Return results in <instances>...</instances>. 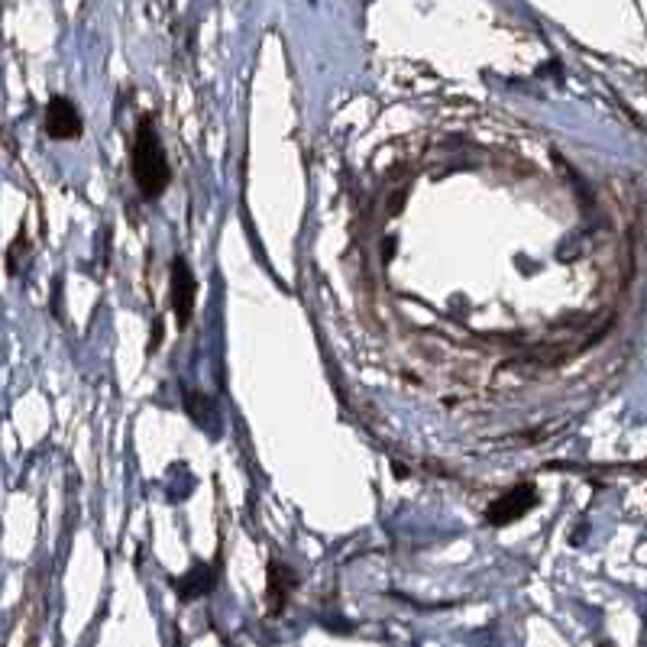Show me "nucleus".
Listing matches in <instances>:
<instances>
[{"instance_id": "nucleus-1", "label": "nucleus", "mask_w": 647, "mask_h": 647, "mask_svg": "<svg viewBox=\"0 0 647 647\" xmlns=\"http://www.w3.org/2000/svg\"><path fill=\"white\" fill-rule=\"evenodd\" d=\"M130 172H133L136 191H140L146 201H159L172 182V165L165 159V149H162L153 117H140V127L133 133Z\"/></svg>"}, {"instance_id": "nucleus-2", "label": "nucleus", "mask_w": 647, "mask_h": 647, "mask_svg": "<svg viewBox=\"0 0 647 647\" xmlns=\"http://www.w3.org/2000/svg\"><path fill=\"white\" fill-rule=\"evenodd\" d=\"M541 502L538 495V486L534 483H518L508 492H502L499 499H495L489 508H486V521L492 528H502V525H512V521H521L534 505Z\"/></svg>"}, {"instance_id": "nucleus-3", "label": "nucleus", "mask_w": 647, "mask_h": 647, "mask_svg": "<svg viewBox=\"0 0 647 647\" xmlns=\"http://www.w3.org/2000/svg\"><path fill=\"white\" fill-rule=\"evenodd\" d=\"M169 282H172V311H175V321L178 327H185L195 314V298H198V282H195V272L185 263V256H175L172 259V272H169Z\"/></svg>"}, {"instance_id": "nucleus-4", "label": "nucleus", "mask_w": 647, "mask_h": 647, "mask_svg": "<svg viewBox=\"0 0 647 647\" xmlns=\"http://www.w3.org/2000/svg\"><path fill=\"white\" fill-rule=\"evenodd\" d=\"M46 133H49V140H55V143L78 140V136L85 133V120H81L75 101L55 94V98L49 101V107H46Z\"/></svg>"}, {"instance_id": "nucleus-5", "label": "nucleus", "mask_w": 647, "mask_h": 647, "mask_svg": "<svg viewBox=\"0 0 647 647\" xmlns=\"http://www.w3.org/2000/svg\"><path fill=\"white\" fill-rule=\"evenodd\" d=\"M298 589V573L288 567L282 560H272L269 563V573H266V615H282L288 599L295 596Z\"/></svg>"}, {"instance_id": "nucleus-6", "label": "nucleus", "mask_w": 647, "mask_h": 647, "mask_svg": "<svg viewBox=\"0 0 647 647\" xmlns=\"http://www.w3.org/2000/svg\"><path fill=\"white\" fill-rule=\"evenodd\" d=\"M214 589V570L211 567H198L195 573H188L182 583H178V593H182V602H195L201 596H208Z\"/></svg>"}, {"instance_id": "nucleus-7", "label": "nucleus", "mask_w": 647, "mask_h": 647, "mask_svg": "<svg viewBox=\"0 0 647 647\" xmlns=\"http://www.w3.org/2000/svg\"><path fill=\"white\" fill-rule=\"evenodd\" d=\"M185 405H188V411H191V418H195L201 428L208 424V415L214 411V402L208 395H201V392H185Z\"/></svg>"}]
</instances>
